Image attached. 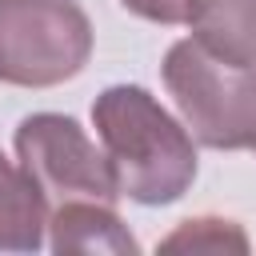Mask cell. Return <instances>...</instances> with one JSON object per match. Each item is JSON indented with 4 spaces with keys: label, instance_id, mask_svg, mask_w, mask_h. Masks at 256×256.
Listing matches in <instances>:
<instances>
[{
    "label": "cell",
    "instance_id": "obj_1",
    "mask_svg": "<svg viewBox=\"0 0 256 256\" xmlns=\"http://www.w3.org/2000/svg\"><path fill=\"white\" fill-rule=\"evenodd\" d=\"M92 124L112 164L120 196L164 208L176 204L200 168L192 132L140 84H112L92 100Z\"/></svg>",
    "mask_w": 256,
    "mask_h": 256
},
{
    "label": "cell",
    "instance_id": "obj_2",
    "mask_svg": "<svg viewBox=\"0 0 256 256\" xmlns=\"http://www.w3.org/2000/svg\"><path fill=\"white\" fill-rule=\"evenodd\" d=\"M160 76L196 144L216 152L256 148V68L228 64L184 36L164 52Z\"/></svg>",
    "mask_w": 256,
    "mask_h": 256
},
{
    "label": "cell",
    "instance_id": "obj_3",
    "mask_svg": "<svg viewBox=\"0 0 256 256\" xmlns=\"http://www.w3.org/2000/svg\"><path fill=\"white\" fill-rule=\"evenodd\" d=\"M88 56L92 20L76 0H0V84L56 88Z\"/></svg>",
    "mask_w": 256,
    "mask_h": 256
},
{
    "label": "cell",
    "instance_id": "obj_4",
    "mask_svg": "<svg viewBox=\"0 0 256 256\" xmlns=\"http://www.w3.org/2000/svg\"><path fill=\"white\" fill-rule=\"evenodd\" d=\"M16 160L48 200V212L60 204L92 200L112 204L120 200L112 164L104 148L92 144V136L64 112H32L16 124Z\"/></svg>",
    "mask_w": 256,
    "mask_h": 256
},
{
    "label": "cell",
    "instance_id": "obj_5",
    "mask_svg": "<svg viewBox=\"0 0 256 256\" xmlns=\"http://www.w3.org/2000/svg\"><path fill=\"white\" fill-rule=\"evenodd\" d=\"M48 244H52V252H116V256L140 252L136 236L116 216V208L92 204V200L52 208L48 212Z\"/></svg>",
    "mask_w": 256,
    "mask_h": 256
},
{
    "label": "cell",
    "instance_id": "obj_6",
    "mask_svg": "<svg viewBox=\"0 0 256 256\" xmlns=\"http://www.w3.org/2000/svg\"><path fill=\"white\" fill-rule=\"evenodd\" d=\"M184 24L220 60L256 68V0H188Z\"/></svg>",
    "mask_w": 256,
    "mask_h": 256
},
{
    "label": "cell",
    "instance_id": "obj_7",
    "mask_svg": "<svg viewBox=\"0 0 256 256\" xmlns=\"http://www.w3.org/2000/svg\"><path fill=\"white\" fill-rule=\"evenodd\" d=\"M48 232V200L32 176L0 152V252H40Z\"/></svg>",
    "mask_w": 256,
    "mask_h": 256
},
{
    "label": "cell",
    "instance_id": "obj_8",
    "mask_svg": "<svg viewBox=\"0 0 256 256\" xmlns=\"http://www.w3.org/2000/svg\"><path fill=\"white\" fill-rule=\"evenodd\" d=\"M160 248H192V252H228L232 248V252H248V236L232 220L196 216V220H184L172 236H164Z\"/></svg>",
    "mask_w": 256,
    "mask_h": 256
},
{
    "label": "cell",
    "instance_id": "obj_9",
    "mask_svg": "<svg viewBox=\"0 0 256 256\" xmlns=\"http://www.w3.org/2000/svg\"><path fill=\"white\" fill-rule=\"evenodd\" d=\"M132 16L152 20V24H184L188 16V0H120Z\"/></svg>",
    "mask_w": 256,
    "mask_h": 256
}]
</instances>
